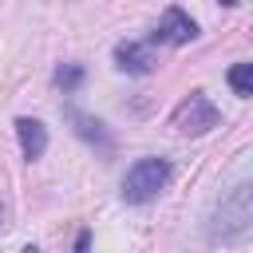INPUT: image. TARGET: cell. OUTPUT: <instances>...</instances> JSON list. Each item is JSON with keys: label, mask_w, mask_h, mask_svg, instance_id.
<instances>
[{"label": "cell", "mask_w": 253, "mask_h": 253, "mask_svg": "<svg viewBox=\"0 0 253 253\" xmlns=\"http://www.w3.org/2000/svg\"><path fill=\"white\" fill-rule=\"evenodd\" d=\"M253 229V186L249 182H237L233 190L221 194L217 210H213V221H210V241L217 245H241Z\"/></svg>", "instance_id": "obj_1"}, {"label": "cell", "mask_w": 253, "mask_h": 253, "mask_svg": "<svg viewBox=\"0 0 253 253\" xmlns=\"http://www.w3.org/2000/svg\"><path fill=\"white\" fill-rule=\"evenodd\" d=\"M170 178H174L170 158H158V154L138 158V162L123 174V202H126V206H146V202H154V198L170 186Z\"/></svg>", "instance_id": "obj_2"}, {"label": "cell", "mask_w": 253, "mask_h": 253, "mask_svg": "<svg viewBox=\"0 0 253 253\" xmlns=\"http://www.w3.org/2000/svg\"><path fill=\"white\" fill-rule=\"evenodd\" d=\"M16 138H20V150H24L28 162L43 158V150H47V126H43L40 119L20 115V119H16Z\"/></svg>", "instance_id": "obj_7"}, {"label": "cell", "mask_w": 253, "mask_h": 253, "mask_svg": "<svg viewBox=\"0 0 253 253\" xmlns=\"http://www.w3.org/2000/svg\"><path fill=\"white\" fill-rule=\"evenodd\" d=\"M190 40H198V24H194V16L186 12V8H178V4H170L166 12H162V20H158V28L150 32V47L154 43H170V47H182V43H190Z\"/></svg>", "instance_id": "obj_4"}, {"label": "cell", "mask_w": 253, "mask_h": 253, "mask_svg": "<svg viewBox=\"0 0 253 253\" xmlns=\"http://www.w3.org/2000/svg\"><path fill=\"white\" fill-rule=\"evenodd\" d=\"M217 123H221V111L210 103V95H206V91H190V95L174 107V115H170V126H174L178 134H190V138H198V134L213 130Z\"/></svg>", "instance_id": "obj_3"}, {"label": "cell", "mask_w": 253, "mask_h": 253, "mask_svg": "<svg viewBox=\"0 0 253 253\" xmlns=\"http://www.w3.org/2000/svg\"><path fill=\"white\" fill-rule=\"evenodd\" d=\"M225 83L233 87L237 99H249V95H253V63H233V67L225 71Z\"/></svg>", "instance_id": "obj_9"}, {"label": "cell", "mask_w": 253, "mask_h": 253, "mask_svg": "<svg viewBox=\"0 0 253 253\" xmlns=\"http://www.w3.org/2000/svg\"><path fill=\"white\" fill-rule=\"evenodd\" d=\"M115 67L126 75H150L158 67V59L146 40H123V43H115Z\"/></svg>", "instance_id": "obj_6"}, {"label": "cell", "mask_w": 253, "mask_h": 253, "mask_svg": "<svg viewBox=\"0 0 253 253\" xmlns=\"http://www.w3.org/2000/svg\"><path fill=\"white\" fill-rule=\"evenodd\" d=\"M87 245H91V229H79V237H75V253H87Z\"/></svg>", "instance_id": "obj_10"}, {"label": "cell", "mask_w": 253, "mask_h": 253, "mask_svg": "<svg viewBox=\"0 0 253 253\" xmlns=\"http://www.w3.org/2000/svg\"><path fill=\"white\" fill-rule=\"evenodd\" d=\"M63 115H67L71 130H75L87 146H95L103 158L115 154V134H111V126H107L103 119H95V115H87V111H79V107H63Z\"/></svg>", "instance_id": "obj_5"}, {"label": "cell", "mask_w": 253, "mask_h": 253, "mask_svg": "<svg viewBox=\"0 0 253 253\" xmlns=\"http://www.w3.org/2000/svg\"><path fill=\"white\" fill-rule=\"evenodd\" d=\"M24 253H40V249H36V245H28V249H24Z\"/></svg>", "instance_id": "obj_11"}, {"label": "cell", "mask_w": 253, "mask_h": 253, "mask_svg": "<svg viewBox=\"0 0 253 253\" xmlns=\"http://www.w3.org/2000/svg\"><path fill=\"white\" fill-rule=\"evenodd\" d=\"M51 79H55V87H59L63 95H71V91H79V87H83L87 71H83V63H59Z\"/></svg>", "instance_id": "obj_8"}]
</instances>
